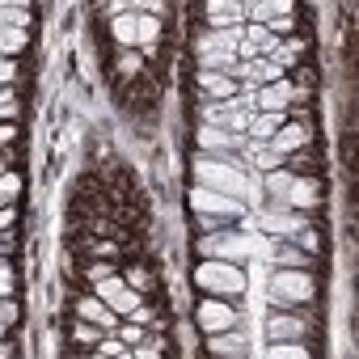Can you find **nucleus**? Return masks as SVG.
I'll use <instances>...</instances> for the list:
<instances>
[{
  "label": "nucleus",
  "instance_id": "39",
  "mask_svg": "<svg viewBox=\"0 0 359 359\" xmlns=\"http://www.w3.org/2000/svg\"><path fill=\"white\" fill-rule=\"evenodd\" d=\"M30 0H0V9H26Z\"/></svg>",
  "mask_w": 359,
  "mask_h": 359
},
{
  "label": "nucleus",
  "instance_id": "5",
  "mask_svg": "<svg viewBox=\"0 0 359 359\" xmlns=\"http://www.w3.org/2000/svg\"><path fill=\"white\" fill-rule=\"evenodd\" d=\"M191 212H212V216H241V199L237 195H224V191H212V187H191Z\"/></svg>",
  "mask_w": 359,
  "mask_h": 359
},
{
  "label": "nucleus",
  "instance_id": "10",
  "mask_svg": "<svg viewBox=\"0 0 359 359\" xmlns=\"http://www.w3.org/2000/svg\"><path fill=\"white\" fill-rule=\"evenodd\" d=\"M203 13H208V30L245 26V5L241 0H203Z\"/></svg>",
  "mask_w": 359,
  "mask_h": 359
},
{
  "label": "nucleus",
  "instance_id": "1",
  "mask_svg": "<svg viewBox=\"0 0 359 359\" xmlns=\"http://www.w3.org/2000/svg\"><path fill=\"white\" fill-rule=\"evenodd\" d=\"M191 173L199 187H212V191H224V195H245V169L237 161H220L216 152H199L191 161Z\"/></svg>",
  "mask_w": 359,
  "mask_h": 359
},
{
  "label": "nucleus",
  "instance_id": "20",
  "mask_svg": "<svg viewBox=\"0 0 359 359\" xmlns=\"http://www.w3.org/2000/svg\"><path fill=\"white\" fill-rule=\"evenodd\" d=\"M237 51H203L199 55V72H233Z\"/></svg>",
  "mask_w": 359,
  "mask_h": 359
},
{
  "label": "nucleus",
  "instance_id": "7",
  "mask_svg": "<svg viewBox=\"0 0 359 359\" xmlns=\"http://www.w3.org/2000/svg\"><path fill=\"white\" fill-rule=\"evenodd\" d=\"M258 224H262V233H271L275 241H283V237H296L309 224V216L292 212V208H275V212H258Z\"/></svg>",
  "mask_w": 359,
  "mask_h": 359
},
{
  "label": "nucleus",
  "instance_id": "14",
  "mask_svg": "<svg viewBox=\"0 0 359 359\" xmlns=\"http://www.w3.org/2000/svg\"><path fill=\"white\" fill-rule=\"evenodd\" d=\"M283 123H287V110H258V114H250L245 135H250V140H271Z\"/></svg>",
  "mask_w": 359,
  "mask_h": 359
},
{
  "label": "nucleus",
  "instance_id": "36",
  "mask_svg": "<svg viewBox=\"0 0 359 359\" xmlns=\"http://www.w3.org/2000/svg\"><path fill=\"white\" fill-rule=\"evenodd\" d=\"M13 76H18L13 60H5V55H0V85H13Z\"/></svg>",
  "mask_w": 359,
  "mask_h": 359
},
{
  "label": "nucleus",
  "instance_id": "24",
  "mask_svg": "<svg viewBox=\"0 0 359 359\" xmlns=\"http://www.w3.org/2000/svg\"><path fill=\"white\" fill-rule=\"evenodd\" d=\"M102 334H106V330H102V325H93V321H85V317H81V321L72 325V338H76V342H85L89 351H93V342H97Z\"/></svg>",
  "mask_w": 359,
  "mask_h": 359
},
{
  "label": "nucleus",
  "instance_id": "37",
  "mask_svg": "<svg viewBox=\"0 0 359 359\" xmlns=\"http://www.w3.org/2000/svg\"><path fill=\"white\" fill-rule=\"evenodd\" d=\"M18 140V123H9V127H0V148H5V144H13Z\"/></svg>",
  "mask_w": 359,
  "mask_h": 359
},
{
  "label": "nucleus",
  "instance_id": "38",
  "mask_svg": "<svg viewBox=\"0 0 359 359\" xmlns=\"http://www.w3.org/2000/svg\"><path fill=\"white\" fill-rule=\"evenodd\" d=\"M13 220H18L13 208H0V229H13Z\"/></svg>",
  "mask_w": 359,
  "mask_h": 359
},
{
  "label": "nucleus",
  "instance_id": "9",
  "mask_svg": "<svg viewBox=\"0 0 359 359\" xmlns=\"http://www.w3.org/2000/svg\"><path fill=\"white\" fill-rule=\"evenodd\" d=\"M195 140H199L203 152H224V148L241 152V148H245V135H237V131H229V127H212V123H199Z\"/></svg>",
  "mask_w": 359,
  "mask_h": 359
},
{
  "label": "nucleus",
  "instance_id": "40",
  "mask_svg": "<svg viewBox=\"0 0 359 359\" xmlns=\"http://www.w3.org/2000/svg\"><path fill=\"white\" fill-rule=\"evenodd\" d=\"M13 250V237H0V254H9Z\"/></svg>",
  "mask_w": 359,
  "mask_h": 359
},
{
  "label": "nucleus",
  "instance_id": "4",
  "mask_svg": "<svg viewBox=\"0 0 359 359\" xmlns=\"http://www.w3.org/2000/svg\"><path fill=\"white\" fill-rule=\"evenodd\" d=\"M199 254H203V258L241 262V258L250 254V241H245L241 233H224V229H216V233H203V241H199Z\"/></svg>",
  "mask_w": 359,
  "mask_h": 359
},
{
  "label": "nucleus",
  "instance_id": "26",
  "mask_svg": "<svg viewBox=\"0 0 359 359\" xmlns=\"http://www.w3.org/2000/svg\"><path fill=\"white\" fill-rule=\"evenodd\" d=\"M18 195H22V177H18L13 169H5V173H0V199L9 203V199H18Z\"/></svg>",
  "mask_w": 359,
  "mask_h": 359
},
{
  "label": "nucleus",
  "instance_id": "42",
  "mask_svg": "<svg viewBox=\"0 0 359 359\" xmlns=\"http://www.w3.org/2000/svg\"><path fill=\"white\" fill-rule=\"evenodd\" d=\"M5 330H9V325H5V321H0V338H5Z\"/></svg>",
  "mask_w": 359,
  "mask_h": 359
},
{
  "label": "nucleus",
  "instance_id": "35",
  "mask_svg": "<svg viewBox=\"0 0 359 359\" xmlns=\"http://www.w3.org/2000/svg\"><path fill=\"white\" fill-rule=\"evenodd\" d=\"M0 321H5V325H18V304H13V300H0Z\"/></svg>",
  "mask_w": 359,
  "mask_h": 359
},
{
  "label": "nucleus",
  "instance_id": "12",
  "mask_svg": "<svg viewBox=\"0 0 359 359\" xmlns=\"http://www.w3.org/2000/svg\"><path fill=\"white\" fill-rule=\"evenodd\" d=\"M76 317H85V321H93V325H102V330H118V313L102 300V296H81L76 300Z\"/></svg>",
  "mask_w": 359,
  "mask_h": 359
},
{
  "label": "nucleus",
  "instance_id": "30",
  "mask_svg": "<svg viewBox=\"0 0 359 359\" xmlns=\"http://www.w3.org/2000/svg\"><path fill=\"white\" fill-rule=\"evenodd\" d=\"M93 355H131V346H123V342H106V334L93 342Z\"/></svg>",
  "mask_w": 359,
  "mask_h": 359
},
{
  "label": "nucleus",
  "instance_id": "17",
  "mask_svg": "<svg viewBox=\"0 0 359 359\" xmlns=\"http://www.w3.org/2000/svg\"><path fill=\"white\" fill-rule=\"evenodd\" d=\"M208 351L212 355H245V338L233 330H220V334H208Z\"/></svg>",
  "mask_w": 359,
  "mask_h": 359
},
{
  "label": "nucleus",
  "instance_id": "41",
  "mask_svg": "<svg viewBox=\"0 0 359 359\" xmlns=\"http://www.w3.org/2000/svg\"><path fill=\"white\" fill-rule=\"evenodd\" d=\"M13 355V346H5V342H0V359H9Z\"/></svg>",
  "mask_w": 359,
  "mask_h": 359
},
{
  "label": "nucleus",
  "instance_id": "28",
  "mask_svg": "<svg viewBox=\"0 0 359 359\" xmlns=\"http://www.w3.org/2000/svg\"><path fill=\"white\" fill-rule=\"evenodd\" d=\"M0 26H22V30H30V9H0Z\"/></svg>",
  "mask_w": 359,
  "mask_h": 359
},
{
  "label": "nucleus",
  "instance_id": "8",
  "mask_svg": "<svg viewBox=\"0 0 359 359\" xmlns=\"http://www.w3.org/2000/svg\"><path fill=\"white\" fill-rule=\"evenodd\" d=\"M237 325V309L220 296H203L199 304V330L203 334H220V330H233Z\"/></svg>",
  "mask_w": 359,
  "mask_h": 359
},
{
  "label": "nucleus",
  "instance_id": "18",
  "mask_svg": "<svg viewBox=\"0 0 359 359\" xmlns=\"http://www.w3.org/2000/svg\"><path fill=\"white\" fill-rule=\"evenodd\" d=\"M30 47V30L22 26H0V55H22Z\"/></svg>",
  "mask_w": 359,
  "mask_h": 359
},
{
  "label": "nucleus",
  "instance_id": "29",
  "mask_svg": "<svg viewBox=\"0 0 359 359\" xmlns=\"http://www.w3.org/2000/svg\"><path fill=\"white\" fill-rule=\"evenodd\" d=\"M262 26H266V30L279 39V34H292V30H296V18H292V13H283V18H266Z\"/></svg>",
  "mask_w": 359,
  "mask_h": 359
},
{
  "label": "nucleus",
  "instance_id": "13",
  "mask_svg": "<svg viewBox=\"0 0 359 359\" xmlns=\"http://www.w3.org/2000/svg\"><path fill=\"white\" fill-rule=\"evenodd\" d=\"M304 330H309V321H304V317H296V313H271V321H266V334H271V342L300 338Z\"/></svg>",
  "mask_w": 359,
  "mask_h": 359
},
{
  "label": "nucleus",
  "instance_id": "34",
  "mask_svg": "<svg viewBox=\"0 0 359 359\" xmlns=\"http://www.w3.org/2000/svg\"><path fill=\"white\" fill-rule=\"evenodd\" d=\"M118 72H123V76H135V72H144V60H140V55H123V60H118Z\"/></svg>",
  "mask_w": 359,
  "mask_h": 359
},
{
  "label": "nucleus",
  "instance_id": "32",
  "mask_svg": "<svg viewBox=\"0 0 359 359\" xmlns=\"http://www.w3.org/2000/svg\"><path fill=\"white\" fill-rule=\"evenodd\" d=\"M106 275H114V266H110V262H102V258L85 266V279H89V283H97V279H106Z\"/></svg>",
  "mask_w": 359,
  "mask_h": 359
},
{
  "label": "nucleus",
  "instance_id": "15",
  "mask_svg": "<svg viewBox=\"0 0 359 359\" xmlns=\"http://www.w3.org/2000/svg\"><path fill=\"white\" fill-rule=\"evenodd\" d=\"M195 81H199V89H203V93H212V97H220V102L237 97V85H241V81H233L229 72H199Z\"/></svg>",
  "mask_w": 359,
  "mask_h": 359
},
{
  "label": "nucleus",
  "instance_id": "25",
  "mask_svg": "<svg viewBox=\"0 0 359 359\" xmlns=\"http://www.w3.org/2000/svg\"><path fill=\"white\" fill-rule=\"evenodd\" d=\"M292 241H296V245H300L304 254H313V258L321 254V233H317V229H309V224H304V229H300V233H296Z\"/></svg>",
  "mask_w": 359,
  "mask_h": 359
},
{
  "label": "nucleus",
  "instance_id": "43",
  "mask_svg": "<svg viewBox=\"0 0 359 359\" xmlns=\"http://www.w3.org/2000/svg\"><path fill=\"white\" fill-rule=\"evenodd\" d=\"M5 169H9V165H5V161H0V173H5Z\"/></svg>",
  "mask_w": 359,
  "mask_h": 359
},
{
  "label": "nucleus",
  "instance_id": "22",
  "mask_svg": "<svg viewBox=\"0 0 359 359\" xmlns=\"http://www.w3.org/2000/svg\"><path fill=\"white\" fill-rule=\"evenodd\" d=\"M262 355H266V359H309V346L296 342V338H287V342H271Z\"/></svg>",
  "mask_w": 359,
  "mask_h": 359
},
{
  "label": "nucleus",
  "instance_id": "16",
  "mask_svg": "<svg viewBox=\"0 0 359 359\" xmlns=\"http://www.w3.org/2000/svg\"><path fill=\"white\" fill-rule=\"evenodd\" d=\"M271 258H275V262H279V266H304V271H309V266H313V262H317V258H313V254H304V250H300V245H296V241H287V237H283V241H275V245H271Z\"/></svg>",
  "mask_w": 359,
  "mask_h": 359
},
{
  "label": "nucleus",
  "instance_id": "33",
  "mask_svg": "<svg viewBox=\"0 0 359 359\" xmlns=\"http://www.w3.org/2000/svg\"><path fill=\"white\" fill-rule=\"evenodd\" d=\"M13 283H18V279H13V266L0 262V296H13Z\"/></svg>",
  "mask_w": 359,
  "mask_h": 359
},
{
  "label": "nucleus",
  "instance_id": "19",
  "mask_svg": "<svg viewBox=\"0 0 359 359\" xmlns=\"http://www.w3.org/2000/svg\"><path fill=\"white\" fill-rule=\"evenodd\" d=\"M300 55H304V39H279V47L271 51V60H275V64H279L283 72H292Z\"/></svg>",
  "mask_w": 359,
  "mask_h": 359
},
{
  "label": "nucleus",
  "instance_id": "11",
  "mask_svg": "<svg viewBox=\"0 0 359 359\" xmlns=\"http://www.w3.org/2000/svg\"><path fill=\"white\" fill-rule=\"evenodd\" d=\"M266 144H271L275 152H283V156H287V152L309 148V144H313V131H309V123H283V127H279Z\"/></svg>",
  "mask_w": 359,
  "mask_h": 359
},
{
  "label": "nucleus",
  "instance_id": "31",
  "mask_svg": "<svg viewBox=\"0 0 359 359\" xmlns=\"http://www.w3.org/2000/svg\"><path fill=\"white\" fill-rule=\"evenodd\" d=\"M127 5H131L135 13H152V18L165 13V0H127Z\"/></svg>",
  "mask_w": 359,
  "mask_h": 359
},
{
  "label": "nucleus",
  "instance_id": "2",
  "mask_svg": "<svg viewBox=\"0 0 359 359\" xmlns=\"http://www.w3.org/2000/svg\"><path fill=\"white\" fill-rule=\"evenodd\" d=\"M195 283L203 287V296H241L245 292V275L237 262L224 258H203L195 266Z\"/></svg>",
  "mask_w": 359,
  "mask_h": 359
},
{
  "label": "nucleus",
  "instance_id": "21",
  "mask_svg": "<svg viewBox=\"0 0 359 359\" xmlns=\"http://www.w3.org/2000/svg\"><path fill=\"white\" fill-rule=\"evenodd\" d=\"M110 30H114V39H118L123 47H140V30H135V13H118Z\"/></svg>",
  "mask_w": 359,
  "mask_h": 359
},
{
  "label": "nucleus",
  "instance_id": "27",
  "mask_svg": "<svg viewBox=\"0 0 359 359\" xmlns=\"http://www.w3.org/2000/svg\"><path fill=\"white\" fill-rule=\"evenodd\" d=\"M191 220H195V229H199V233H216V229H224V224H229V216H212V212H195Z\"/></svg>",
  "mask_w": 359,
  "mask_h": 359
},
{
  "label": "nucleus",
  "instance_id": "3",
  "mask_svg": "<svg viewBox=\"0 0 359 359\" xmlns=\"http://www.w3.org/2000/svg\"><path fill=\"white\" fill-rule=\"evenodd\" d=\"M313 296H317V279L304 266H279V271H271V300L279 309L309 304Z\"/></svg>",
  "mask_w": 359,
  "mask_h": 359
},
{
  "label": "nucleus",
  "instance_id": "6",
  "mask_svg": "<svg viewBox=\"0 0 359 359\" xmlns=\"http://www.w3.org/2000/svg\"><path fill=\"white\" fill-rule=\"evenodd\" d=\"M317 203H321V182H317V177H304V173H292V182H287V191H283V199H279L275 208L309 212V208H317Z\"/></svg>",
  "mask_w": 359,
  "mask_h": 359
},
{
  "label": "nucleus",
  "instance_id": "23",
  "mask_svg": "<svg viewBox=\"0 0 359 359\" xmlns=\"http://www.w3.org/2000/svg\"><path fill=\"white\" fill-rule=\"evenodd\" d=\"M123 283H127V287H135L140 296L156 287V279H152V271H148V266H127V271H123Z\"/></svg>",
  "mask_w": 359,
  "mask_h": 359
}]
</instances>
